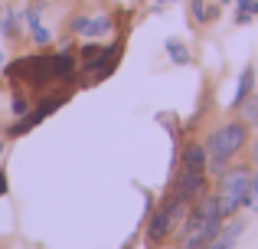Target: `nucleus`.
Returning <instances> with one entry per match:
<instances>
[{"label":"nucleus","instance_id":"1","mask_svg":"<svg viewBox=\"0 0 258 249\" xmlns=\"http://www.w3.org/2000/svg\"><path fill=\"white\" fill-rule=\"evenodd\" d=\"M219 230H222V213L219 204H216V193H206L186 213V223H183L180 233V249H203Z\"/></svg>","mask_w":258,"mask_h":249},{"label":"nucleus","instance_id":"2","mask_svg":"<svg viewBox=\"0 0 258 249\" xmlns=\"http://www.w3.org/2000/svg\"><path fill=\"white\" fill-rule=\"evenodd\" d=\"M245 138H248L245 122H229V125H222L219 131H213L206 138V171L222 174L229 161L245 147Z\"/></svg>","mask_w":258,"mask_h":249},{"label":"nucleus","instance_id":"3","mask_svg":"<svg viewBox=\"0 0 258 249\" xmlns=\"http://www.w3.org/2000/svg\"><path fill=\"white\" fill-rule=\"evenodd\" d=\"M248 187H252V167L239 164V167H226L219 174V190H216V204H219L222 220H229L239 207H245L248 200Z\"/></svg>","mask_w":258,"mask_h":249},{"label":"nucleus","instance_id":"4","mask_svg":"<svg viewBox=\"0 0 258 249\" xmlns=\"http://www.w3.org/2000/svg\"><path fill=\"white\" fill-rule=\"evenodd\" d=\"M176 197L186 200V204H196V200L206 197V174L203 171H186L180 167V177H176Z\"/></svg>","mask_w":258,"mask_h":249},{"label":"nucleus","instance_id":"5","mask_svg":"<svg viewBox=\"0 0 258 249\" xmlns=\"http://www.w3.org/2000/svg\"><path fill=\"white\" fill-rule=\"evenodd\" d=\"M183 167L206 174V144H186V151H183Z\"/></svg>","mask_w":258,"mask_h":249},{"label":"nucleus","instance_id":"6","mask_svg":"<svg viewBox=\"0 0 258 249\" xmlns=\"http://www.w3.org/2000/svg\"><path fill=\"white\" fill-rule=\"evenodd\" d=\"M239 233H242V223H232L229 230H219L213 239H209L203 249H232L235 246V239H239Z\"/></svg>","mask_w":258,"mask_h":249},{"label":"nucleus","instance_id":"7","mask_svg":"<svg viewBox=\"0 0 258 249\" xmlns=\"http://www.w3.org/2000/svg\"><path fill=\"white\" fill-rule=\"evenodd\" d=\"M252 85H255V69L248 66V69L242 72V79H239V89H235V98H232V105H235V109H239V105L245 102L248 95H252Z\"/></svg>","mask_w":258,"mask_h":249},{"label":"nucleus","instance_id":"8","mask_svg":"<svg viewBox=\"0 0 258 249\" xmlns=\"http://www.w3.org/2000/svg\"><path fill=\"white\" fill-rule=\"evenodd\" d=\"M239 115H242V122H245V125L258 128V95H248L245 102L239 105Z\"/></svg>","mask_w":258,"mask_h":249},{"label":"nucleus","instance_id":"9","mask_svg":"<svg viewBox=\"0 0 258 249\" xmlns=\"http://www.w3.org/2000/svg\"><path fill=\"white\" fill-rule=\"evenodd\" d=\"M167 53H170V59L176 66H186L189 63V49L180 43V39H167Z\"/></svg>","mask_w":258,"mask_h":249},{"label":"nucleus","instance_id":"10","mask_svg":"<svg viewBox=\"0 0 258 249\" xmlns=\"http://www.w3.org/2000/svg\"><path fill=\"white\" fill-rule=\"evenodd\" d=\"M189 10H193V20H196V23H206V20L216 17V7H209L206 0H193V4H189Z\"/></svg>","mask_w":258,"mask_h":249},{"label":"nucleus","instance_id":"11","mask_svg":"<svg viewBox=\"0 0 258 249\" xmlns=\"http://www.w3.org/2000/svg\"><path fill=\"white\" fill-rule=\"evenodd\" d=\"M108 33H111V20H108V17H98V20H92V26L85 30V36H92V39H105Z\"/></svg>","mask_w":258,"mask_h":249},{"label":"nucleus","instance_id":"12","mask_svg":"<svg viewBox=\"0 0 258 249\" xmlns=\"http://www.w3.org/2000/svg\"><path fill=\"white\" fill-rule=\"evenodd\" d=\"M0 33H4V36H10V39H17V36H20V26H17V13H13V10H7L4 17H0Z\"/></svg>","mask_w":258,"mask_h":249},{"label":"nucleus","instance_id":"13","mask_svg":"<svg viewBox=\"0 0 258 249\" xmlns=\"http://www.w3.org/2000/svg\"><path fill=\"white\" fill-rule=\"evenodd\" d=\"M255 13H258V0H239V13H235L239 23H248Z\"/></svg>","mask_w":258,"mask_h":249},{"label":"nucleus","instance_id":"14","mask_svg":"<svg viewBox=\"0 0 258 249\" xmlns=\"http://www.w3.org/2000/svg\"><path fill=\"white\" fill-rule=\"evenodd\" d=\"M30 36H33V43H36V46H49L52 43V33L49 30H46V26H30Z\"/></svg>","mask_w":258,"mask_h":249},{"label":"nucleus","instance_id":"15","mask_svg":"<svg viewBox=\"0 0 258 249\" xmlns=\"http://www.w3.org/2000/svg\"><path fill=\"white\" fill-rule=\"evenodd\" d=\"M88 26H92V17H82V13H79V17H72V33L85 36V30H88Z\"/></svg>","mask_w":258,"mask_h":249},{"label":"nucleus","instance_id":"16","mask_svg":"<svg viewBox=\"0 0 258 249\" xmlns=\"http://www.w3.org/2000/svg\"><path fill=\"white\" fill-rule=\"evenodd\" d=\"M245 207H252V210L258 213V174H252V187H248V200Z\"/></svg>","mask_w":258,"mask_h":249},{"label":"nucleus","instance_id":"17","mask_svg":"<svg viewBox=\"0 0 258 249\" xmlns=\"http://www.w3.org/2000/svg\"><path fill=\"white\" fill-rule=\"evenodd\" d=\"M26 112H30V105H26V98H13V115H20V118H23L26 115Z\"/></svg>","mask_w":258,"mask_h":249},{"label":"nucleus","instance_id":"18","mask_svg":"<svg viewBox=\"0 0 258 249\" xmlns=\"http://www.w3.org/2000/svg\"><path fill=\"white\" fill-rule=\"evenodd\" d=\"M7 190H10V180H7V171H0V197H7Z\"/></svg>","mask_w":258,"mask_h":249},{"label":"nucleus","instance_id":"19","mask_svg":"<svg viewBox=\"0 0 258 249\" xmlns=\"http://www.w3.org/2000/svg\"><path fill=\"white\" fill-rule=\"evenodd\" d=\"M7 69V56H4V49H0V72Z\"/></svg>","mask_w":258,"mask_h":249},{"label":"nucleus","instance_id":"20","mask_svg":"<svg viewBox=\"0 0 258 249\" xmlns=\"http://www.w3.org/2000/svg\"><path fill=\"white\" fill-rule=\"evenodd\" d=\"M255 161H258V144H255Z\"/></svg>","mask_w":258,"mask_h":249},{"label":"nucleus","instance_id":"21","mask_svg":"<svg viewBox=\"0 0 258 249\" xmlns=\"http://www.w3.org/2000/svg\"><path fill=\"white\" fill-rule=\"evenodd\" d=\"M0 154H4V141H0Z\"/></svg>","mask_w":258,"mask_h":249},{"label":"nucleus","instance_id":"22","mask_svg":"<svg viewBox=\"0 0 258 249\" xmlns=\"http://www.w3.org/2000/svg\"><path fill=\"white\" fill-rule=\"evenodd\" d=\"M160 4H167V0H160Z\"/></svg>","mask_w":258,"mask_h":249},{"label":"nucleus","instance_id":"23","mask_svg":"<svg viewBox=\"0 0 258 249\" xmlns=\"http://www.w3.org/2000/svg\"><path fill=\"white\" fill-rule=\"evenodd\" d=\"M0 249H7V246H0Z\"/></svg>","mask_w":258,"mask_h":249}]
</instances>
